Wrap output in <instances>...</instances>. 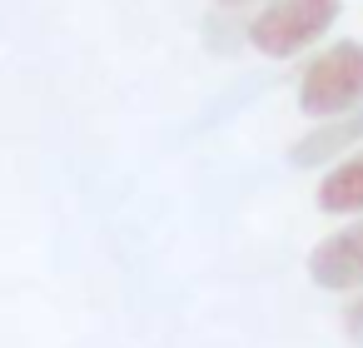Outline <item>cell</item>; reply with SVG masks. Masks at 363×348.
Masks as SVG:
<instances>
[{"mask_svg":"<svg viewBox=\"0 0 363 348\" xmlns=\"http://www.w3.org/2000/svg\"><path fill=\"white\" fill-rule=\"evenodd\" d=\"M343 16V0H264L244 26V45L264 60H294L313 50Z\"/></svg>","mask_w":363,"mask_h":348,"instance_id":"1","label":"cell"},{"mask_svg":"<svg viewBox=\"0 0 363 348\" xmlns=\"http://www.w3.org/2000/svg\"><path fill=\"white\" fill-rule=\"evenodd\" d=\"M298 115L303 120H338L363 105V40H328L308 65L298 70L294 85Z\"/></svg>","mask_w":363,"mask_h":348,"instance_id":"2","label":"cell"},{"mask_svg":"<svg viewBox=\"0 0 363 348\" xmlns=\"http://www.w3.org/2000/svg\"><path fill=\"white\" fill-rule=\"evenodd\" d=\"M308 284L323 293H358L363 288V214L308 249Z\"/></svg>","mask_w":363,"mask_h":348,"instance_id":"3","label":"cell"},{"mask_svg":"<svg viewBox=\"0 0 363 348\" xmlns=\"http://www.w3.org/2000/svg\"><path fill=\"white\" fill-rule=\"evenodd\" d=\"M358 145H363V105L348 110V115H338V120L308 125V130L294 140L289 164H294V169H328V164H338L343 155H353Z\"/></svg>","mask_w":363,"mask_h":348,"instance_id":"4","label":"cell"},{"mask_svg":"<svg viewBox=\"0 0 363 348\" xmlns=\"http://www.w3.org/2000/svg\"><path fill=\"white\" fill-rule=\"evenodd\" d=\"M313 204H318V214H328V219H358V214H363V145L318 174Z\"/></svg>","mask_w":363,"mask_h":348,"instance_id":"5","label":"cell"},{"mask_svg":"<svg viewBox=\"0 0 363 348\" xmlns=\"http://www.w3.org/2000/svg\"><path fill=\"white\" fill-rule=\"evenodd\" d=\"M204 26H209V30H204L209 50L229 55V50H239V45H244V26H249V21H239V16H229V11H209V21H204Z\"/></svg>","mask_w":363,"mask_h":348,"instance_id":"6","label":"cell"},{"mask_svg":"<svg viewBox=\"0 0 363 348\" xmlns=\"http://www.w3.org/2000/svg\"><path fill=\"white\" fill-rule=\"evenodd\" d=\"M343 333H348V343H358L363 348V288L358 293H348V303H343Z\"/></svg>","mask_w":363,"mask_h":348,"instance_id":"7","label":"cell"},{"mask_svg":"<svg viewBox=\"0 0 363 348\" xmlns=\"http://www.w3.org/2000/svg\"><path fill=\"white\" fill-rule=\"evenodd\" d=\"M249 6H264V0H214V11H229V16H244Z\"/></svg>","mask_w":363,"mask_h":348,"instance_id":"8","label":"cell"}]
</instances>
